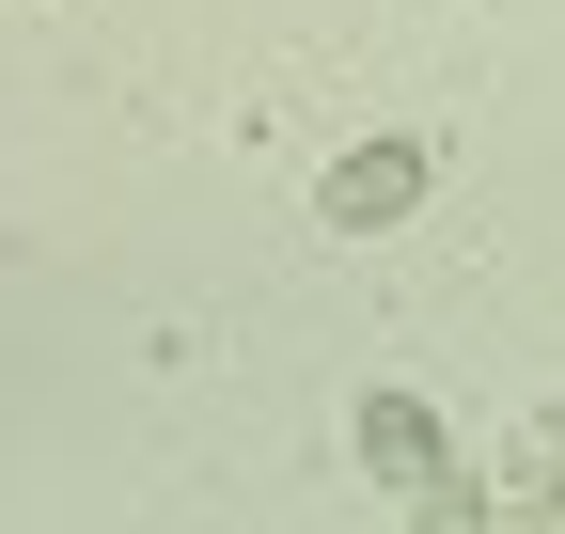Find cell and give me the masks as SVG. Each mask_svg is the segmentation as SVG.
I'll return each mask as SVG.
<instances>
[{"mask_svg":"<svg viewBox=\"0 0 565 534\" xmlns=\"http://www.w3.org/2000/svg\"><path fill=\"white\" fill-rule=\"evenodd\" d=\"M362 472H377L393 503H424V519L471 503V472L440 456V425H424V393H362Z\"/></svg>","mask_w":565,"mask_h":534,"instance_id":"obj_1","label":"cell"},{"mask_svg":"<svg viewBox=\"0 0 565 534\" xmlns=\"http://www.w3.org/2000/svg\"><path fill=\"white\" fill-rule=\"evenodd\" d=\"M408 205H424V142H362V158L330 173V221H345V236H377V221H408Z\"/></svg>","mask_w":565,"mask_h":534,"instance_id":"obj_2","label":"cell"}]
</instances>
